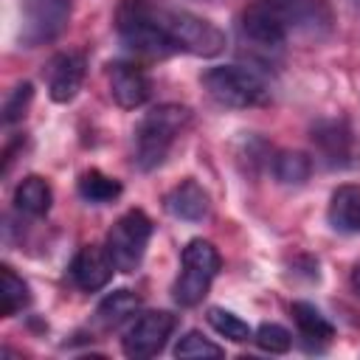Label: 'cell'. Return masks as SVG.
<instances>
[{
	"instance_id": "1",
	"label": "cell",
	"mask_w": 360,
	"mask_h": 360,
	"mask_svg": "<svg viewBox=\"0 0 360 360\" xmlns=\"http://www.w3.org/2000/svg\"><path fill=\"white\" fill-rule=\"evenodd\" d=\"M188 118H191V112L183 104H160V107L149 110L135 129V158H132L135 166L141 172H152V169L163 166L174 141L186 129Z\"/></svg>"
},
{
	"instance_id": "2",
	"label": "cell",
	"mask_w": 360,
	"mask_h": 360,
	"mask_svg": "<svg viewBox=\"0 0 360 360\" xmlns=\"http://www.w3.org/2000/svg\"><path fill=\"white\" fill-rule=\"evenodd\" d=\"M115 31L118 39L143 56H172L174 48L158 20V3L155 0H121L115 8Z\"/></svg>"
},
{
	"instance_id": "3",
	"label": "cell",
	"mask_w": 360,
	"mask_h": 360,
	"mask_svg": "<svg viewBox=\"0 0 360 360\" xmlns=\"http://www.w3.org/2000/svg\"><path fill=\"white\" fill-rule=\"evenodd\" d=\"M158 20L174 48L183 53H194V56H217L225 48V34L205 17L186 11V8H169V6H158Z\"/></svg>"
},
{
	"instance_id": "4",
	"label": "cell",
	"mask_w": 360,
	"mask_h": 360,
	"mask_svg": "<svg viewBox=\"0 0 360 360\" xmlns=\"http://www.w3.org/2000/svg\"><path fill=\"white\" fill-rule=\"evenodd\" d=\"M202 87L219 107H228V110H248V107L264 104L270 93L264 79L256 70L242 65L208 68L202 73Z\"/></svg>"
},
{
	"instance_id": "5",
	"label": "cell",
	"mask_w": 360,
	"mask_h": 360,
	"mask_svg": "<svg viewBox=\"0 0 360 360\" xmlns=\"http://www.w3.org/2000/svg\"><path fill=\"white\" fill-rule=\"evenodd\" d=\"M219 267H222V259H219V250L214 248V242L191 239L180 256V276L172 290L174 301L180 307H197L208 295Z\"/></svg>"
},
{
	"instance_id": "6",
	"label": "cell",
	"mask_w": 360,
	"mask_h": 360,
	"mask_svg": "<svg viewBox=\"0 0 360 360\" xmlns=\"http://www.w3.org/2000/svg\"><path fill=\"white\" fill-rule=\"evenodd\" d=\"M152 219L146 211L141 208H129L127 214H121L112 228L107 231V253L115 264L118 273H135L143 262V253L149 248V239H152Z\"/></svg>"
},
{
	"instance_id": "7",
	"label": "cell",
	"mask_w": 360,
	"mask_h": 360,
	"mask_svg": "<svg viewBox=\"0 0 360 360\" xmlns=\"http://www.w3.org/2000/svg\"><path fill=\"white\" fill-rule=\"evenodd\" d=\"M273 14L287 31V39H304V42H321L335 28V11L329 0H267Z\"/></svg>"
},
{
	"instance_id": "8",
	"label": "cell",
	"mask_w": 360,
	"mask_h": 360,
	"mask_svg": "<svg viewBox=\"0 0 360 360\" xmlns=\"http://www.w3.org/2000/svg\"><path fill=\"white\" fill-rule=\"evenodd\" d=\"M73 14V0H20V45L39 48L62 37Z\"/></svg>"
},
{
	"instance_id": "9",
	"label": "cell",
	"mask_w": 360,
	"mask_h": 360,
	"mask_svg": "<svg viewBox=\"0 0 360 360\" xmlns=\"http://www.w3.org/2000/svg\"><path fill=\"white\" fill-rule=\"evenodd\" d=\"M177 329V315L166 312V309H155V312H143L141 318H135L129 323V329L124 332L121 349L127 357L132 360H146L163 352V346L169 343L172 332Z\"/></svg>"
},
{
	"instance_id": "10",
	"label": "cell",
	"mask_w": 360,
	"mask_h": 360,
	"mask_svg": "<svg viewBox=\"0 0 360 360\" xmlns=\"http://www.w3.org/2000/svg\"><path fill=\"white\" fill-rule=\"evenodd\" d=\"M239 34L242 39L256 48V51H264L267 56L270 53H278L287 42V31L284 25L278 22V17L273 14V8L267 6V0H256L250 3L242 17H239Z\"/></svg>"
},
{
	"instance_id": "11",
	"label": "cell",
	"mask_w": 360,
	"mask_h": 360,
	"mask_svg": "<svg viewBox=\"0 0 360 360\" xmlns=\"http://www.w3.org/2000/svg\"><path fill=\"white\" fill-rule=\"evenodd\" d=\"M107 82H110V96L121 110H135L141 104H146L149 93H152V82L146 76V70L135 62H110L107 65Z\"/></svg>"
},
{
	"instance_id": "12",
	"label": "cell",
	"mask_w": 360,
	"mask_h": 360,
	"mask_svg": "<svg viewBox=\"0 0 360 360\" xmlns=\"http://www.w3.org/2000/svg\"><path fill=\"white\" fill-rule=\"evenodd\" d=\"M70 281L84 290V292H96L101 287L110 284L112 273H115V264L107 253V248H96V245H84L76 250V256L70 259Z\"/></svg>"
},
{
	"instance_id": "13",
	"label": "cell",
	"mask_w": 360,
	"mask_h": 360,
	"mask_svg": "<svg viewBox=\"0 0 360 360\" xmlns=\"http://www.w3.org/2000/svg\"><path fill=\"white\" fill-rule=\"evenodd\" d=\"M84 70H87V62H84V53H79V51H65V53L53 56L48 65V96L56 104L73 101L76 93L82 90Z\"/></svg>"
},
{
	"instance_id": "14",
	"label": "cell",
	"mask_w": 360,
	"mask_h": 360,
	"mask_svg": "<svg viewBox=\"0 0 360 360\" xmlns=\"http://www.w3.org/2000/svg\"><path fill=\"white\" fill-rule=\"evenodd\" d=\"M312 146L326 166H346L352 155V129L346 118H321L312 127Z\"/></svg>"
},
{
	"instance_id": "15",
	"label": "cell",
	"mask_w": 360,
	"mask_h": 360,
	"mask_svg": "<svg viewBox=\"0 0 360 360\" xmlns=\"http://www.w3.org/2000/svg\"><path fill=\"white\" fill-rule=\"evenodd\" d=\"M163 205L172 217L183 219V222H202L211 211V197L197 180L186 177L163 197Z\"/></svg>"
},
{
	"instance_id": "16",
	"label": "cell",
	"mask_w": 360,
	"mask_h": 360,
	"mask_svg": "<svg viewBox=\"0 0 360 360\" xmlns=\"http://www.w3.org/2000/svg\"><path fill=\"white\" fill-rule=\"evenodd\" d=\"M326 219L338 233H360V186H338L329 197Z\"/></svg>"
},
{
	"instance_id": "17",
	"label": "cell",
	"mask_w": 360,
	"mask_h": 360,
	"mask_svg": "<svg viewBox=\"0 0 360 360\" xmlns=\"http://www.w3.org/2000/svg\"><path fill=\"white\" fill-rule=\"evenodd\" d=\"M51 202H53V191H51V183L39 174H28L17 183L14 188V208L20 214H28V217H45L51 211Z\"/></svg>"
},
{
	"instance_id": "18",
	"label": "cell",
	"mask_w": 360,
	"mask_h": 360,
	"mask_svg": "<svg viewBox=\"0 0 360 360\" xmlns=\"http://www.w3.org/2000/svg\"><path fill=\"white\" fill-rule=\"evenodd\" d=\"M138 307H141V295H138V292H132V290H115V292H110V295L98 304V309H96V323L104 326V329H115V326H121L127 318H132V315L138 312Z\"/></svg>"
},
{
	"instance_id": "19",
	"label": "cell",
	"mask_w": 360,
	"mask_h": 360,
	"mask_svg": "<svg viewBox=\"0 0 360 360\" xmlns=\"http://www.w3.org/2000/svg\"><path fill=\"white\" fill-rule=\"evenodd\" d=\"M76 191H79V197H82L84 202L107 205V202H112V200L121 197L124 186H121V180H115V177H110V174H104V172H98V169H90V172H82V174H79Z\"/></svg>"
},
{
	"instance_id": "20",
	"label": "cell",
	"mask_w": 360,
	"mask_h": 360,
	"mask_svg": "<svg viewBox=\"0 0 360 360\" xmlns=\"http://www.w3.org/2000/svg\"><path fill=\"white\" fill-rule=\"evenodd\" d=\"M28 304H31V287L8 264H3L0 267V315L11 318L22 312Z\"/></svg>"
},
{
	"instance_id": "21",
	"label": "cell",
	"mask_w": 360,
	"mask_h": 360,
	"mask_svg": "<svg viewBox=\"0 0 360 360\" xmlns=\"http://www.w3.org/2000/svg\"><path fill=\"white\" fill-rule=\"evenodd\" d=\"M290 315L307 340H332L335 338V326L326 321V315H321L318 307H312L307 301H292Z\"/></svg>"
},
{
	"instance_id": "22",
	"label": "cell",
	"mask_w": 360,
	"mask_h": 360,
	"mask_svg": "<svg viewBox=\"0 0 360 360\" xmlns=\"http://www.w3.org/2000/svg\"><path fill=\"white\" fill-rule=\"evenodd\" d=\"M273 174L284 186H304L309 180V174H312V160L304 152L284 149V152H278L273 158Z\"/></svg>"
},
{
	"instance_id": "23",
	"label": "cell",
	"mask_w": 360,
	"mask_h": 360,
	"mask_svg": "<svg viewBox=\"0 0 360 360\" xmlns=\"http://www.w3.org/2000/svg\"><path fill=\"white\" fill-rule=\"evenodd\" d=\"M208 323L214 326L217 335H222V338H228V340H233V343H245V340L253 338L250 326H248L236 312L222 309V307H211V309H208Z\"/></svg>"
},
{
	"instance_id": "24",
	"label": "cell",
	"mask_w": 360,
	"mask_h": 360,
	"mask_svg": "<svg viewBox=\"0 0 360 360\" xmlns=\"http://www.w3.org/2000/svg\"><path fill=\"white\" fill-rule=\"evenodd\" d=\"M222 354H225V349L217 346V343H211L197 329L186 332L177 340V346H174V357H183V360H205V357H222Z\"/></svg>"
},
{
	"instance_id": "25",
	"label": "cell",
	"mask_w": 360,
	"mask_h": 360,
	"mask_svg": "<svg viewBox=\"0 0 360 360\" xmlns=\"http://www.w3.org/2000/svg\"><path fill=\"white\" fill-rule=\"evenodd\" d=\"M253 340H256V346L262 352H270V354H284L292 346V335L278 323H262L253 332Z\"/></svg>"
},
{
	"instance_id": "26",
	"label": "cell",
	"mask_w": 360,
	"mask_h": 360,
	"mask_svg": "<svg viewBox=\"0 0 360 360\" xmlns=\"http://www.w3.org/2000/svg\"><path fill=\"white\" fill-rule=\"evenodd\" d=\"M31 98H34V84H31V82H20V84L8 93L6 104H3V121H6V124L20 121V118L25 115Z\"/></svg>"
},
{
	"instance_id": "27",
	"label": "cell",
	"mask_w": 360,
	"mask_h": 360,
	"mask_svg": "<svg viewBox=\"0 0 360 360\" xmlns=\"http://www.w3.org/2000/svg\"><path fill=\"white\" fill-rule=\"evenodd\" d=\"M352 287H354V292H357V298H360V264L352 270Z\"/></svg>"
}]
</instances>
